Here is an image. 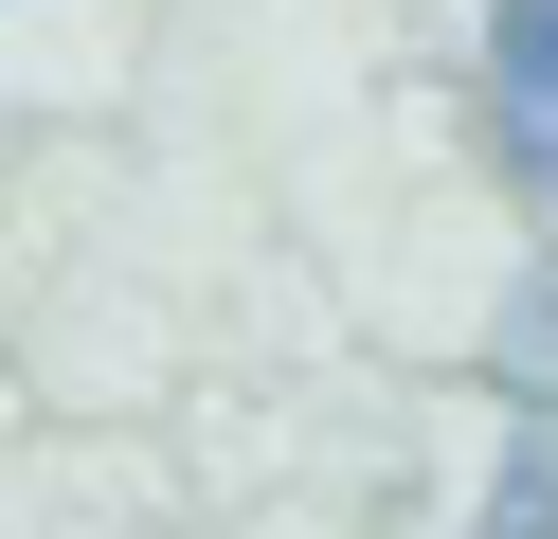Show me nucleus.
I'll list each match as a JSON object with an SVG mask.
<instances>
[{"instance_id":"f03ea898","label":"nucleus","mask_w":558,"mask_h":539,"mask_svg":"<svg viewBox=\"0 0 558 539\" xmlns=\"http://www.w3.org/2000/svg\"><path fill=\"white\" fill-rule=\"evenodd\" d=\"M486 539H558V431H522V467H505V522Z\"/></svg>"},{"instance_id":"f257e3e1","label":"nucleus","mask_w":558,"mask_h":539,"mask_svg":"<svg viewBox=\"0 0 558 539\" xmlns=\"http://www.w3.org/2000/svg\"><path fill=\"white\" fill-rule=\"evenodd\" d=\"M486 108H505L522 180H558V0H486Z\"/></svg>"}]
</instances>
